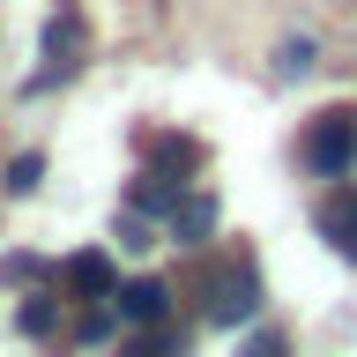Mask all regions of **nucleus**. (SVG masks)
Wrapping results in <instances>:
<instances>
[{
  "mask_svg": "<svg viewBox=\"0 0 357 357\" xmlns=\"http://www.w3.org/2000/svg\"><path fill=\"white\" fill-rule=\"evenodd\" d=\"M112 305H119V320H134V328H164V320H172V290L156 283V275H134V283L112 290Z\"/></svg>",
  "mask_w": 357,
  "mask_h": 357,
  "instance_id": "obj_3",
  "label": "nucleus"
},
{
  "mask_svg": "<svg viewBox=\"0 0 357 357\" xmlns=\"http://www.w3.org/2000/svg\"><path fill=\"white\" fill-rule=\"evenodd\" d=\"M0 275H8V283H45L52 268H45L38 253H8V261H0Z\"/></svg>",
  "mask_w": 357,
  "mask_h": 357,
  "instance_id": "obj_13",
  "label": "nucleus"
},
{
  "mask_svg": "<svg viewBox=\"0 0 357 357\" xmlns=\"http://www.w3.org/2000/svg\"><path fill=\"white\" fill-rule=\"evenodd\" d=\"M60 290H75L82 305H112V290H119V275H112V261L89 245V253H75V261L60 268Z\"/></svg>",
  "mask_w": 357,
  "mask_h": 357,
  "instance_id": "obj_4",
  "label": "nucleus"
},
{
  "mask_svg": "<svg viewBox=\"0 0 357 357\" xmlns=\"http://www.w3.org/2000/svg\"><path fill=\"white\" fill-rule=\"evenodd\" d=\"M208 320L216 328H231V320H253L261 312V268L253 261H223V268H208Z\"/></svg>",
  "mask_w": 357,
  "mask_h": 357,
  "instance_id": "obj_2",
  "label": "nucleus"
},
{
  "mask_svg": "<svg viewBox=\"0 0 357 357\" xmlns=\"http://www.w3.org/2000/svg\"><path fill=\"white\" fill-rule=\"evenodd\" d=\"M45 75H38V89L52 82V75H75V67H82V15H75V8H60V15L45 22Z\"/></svg>",
  "mask_w": 357,
  "mask_h": 357,
  "instance_id": "obj_5",
  "label": "nucleus"
},
{
  "mask_svg": "<svg viewBox=\"0 0 357 357\" xmlns=\"http://www.w3.org/2000/svg\"><path fill=\"white\" fill-rule=\"evenodd\" d=\"M238 357H290V342H283V335H275V328H261V335H253V342H245Z\"/></svg>",
  "mask_w": 357,
  "mask_h": 357,
  "instance_id": "obj_15",
  "label": "nucleus"
},
{
  "mask_svg": "<svg viewBox=\"0 0 357 357\" xmlns=\"http://www.w3.org/2000/svg\"><path fill=\"white\" fill-rule=\"evenodd\" d=\"M275 60H283V75H305V67H312V45H305V38H290Z\"/></svg>",
  "mask_w": 357,
  "mask_h": 357,
  "instance_id": "obj_16",
  "label": "nucleus"
},
{
  "mask_svg": "<svg viewBox=\"0 0 357 357\" xmlns=\"http://www.w3.org/2000/svg\"><path fill=\"white\" fill-rule=\"evenodd\" d=\"M357 164V112H320L305 127V172H320V178H342Z\"/></svg>",
  "mask_w": 357,
  "mask_h": 357,
  "instance_id": "obj_1",
  "label": "nucleus"
},
{
  "mask_svg": "<svg viewBox=\"0 0 357 357\" xmlns=\"http://www.w3.org/2000/svg\"><path fill=\"white\" fill-rule=\"evenodd\" d=\"M119 245H134V253H142V245H156V238H149V216H142V208H134V216H119Z\"/></svg>",
  "mask_w": 357,
  "mask_h": 357,
  "instance_id": "obj_14",
  "label": "nucleus"
},
{
  "mask_svg": "<svg viewBox=\"0 0 357 357\" xmlns=\"http://www.w3.org/2000/svg\"><path fill=\"white\" fill-rule=\"evenodd\" d=\"M38 178H45V156H38V149H22L15 164H8V194H38Z\"/></svg>",
  "mask_w": 357,
  "mask_h": 357,
  "instance_id": "obj_11",
  "label": "nucleus"
},
{
  "mask_svg": "<svg viewBox=\"0 0 357 357\" xmlns=\"http://www.w3.org/2000/svg\"><path fill=\"white\" fill-rule=\"evenodd\" d=\"M15 320H22V335H52V328H60V305H52V298H30Z\"/></svg>",
  "mask_w": 357,
  "mask_h": 357,
  "instance_id": "obj_12",
  "label": "nucleus"
},
{
  "mask_svg": "<svg viewBox=\"0 0 357 357\" xmlns=\"http://www.w3.org/2000/svg\"><path fill=\"white\" fill-rule=\"evenodd\" d=\"M216 231V201L208 194H178V208H172V245H201Z\"/></svg>",
  "mask_w": 357,
  "mask_h": 357,
  "instance_id": "obj_7",
  "label": "nucleus"
},
{
  "mask_svg": "<svg viewBox=\"0 0 357 357\" xmlns=\"http://www.w3.org/2000/svg\"><path fill=\"white\" fill-rule=\"evenodd\" d=\"M149 156H156V164H149V172H194V164H201V142H186V134H156V142H149Z\"/></svg>",
  "mask_w": 357,
  "mask_h": 357,
  "instance_id": "obj_9",
  "label": "nucleus"
},
{
  "mask_svg": "<svg viewBox=\"0 0 357 357\" xmlns=\"http://www.w3.org/2000/svg\"><path fill=\"white\" fill-rule=\"evenodd\" d=\"M178 194H186V178H172V172H142L134 178V208H142V216H172Z\"/></svg>",
  "mask_w": 357,
  "mask_h": 357,
  "instance_id": "obj_8",
  "label": "nucleus"
},
{
  "mask_svg": "<svg viewBox=\"0 0 357 357\" xmlns=\"http://www.w3.org/2000/svg\"><path fill=\"white\" fill-rule=\"evenodd\" d=\"M312 223H320V238H328L342 261H357V194H350V186L320 201V216H312Z\"/></svg>",
  "mask_w": 357,
  "mask_h": 357,
  "instance_id": "obj_6",
  "label": "nucleus"
},
{
  "mask_svg": "<svg viewBox=\"0 0 357 357\" xmlns=\"http://www.w3.org/2000/svg\"><path fill=\"white\" fill-rule=\"evenodd\" d=\"M105 335H112V312L97 305V312H89V320H82V342H105Z\"/></svg>",
  "mask_w": 357,
  "mask_h": 357,
  "instance_id": "obj_17",
  "label": "nucleus"
},
{
  "mask_svg": "<svg viewBox=\"0 0 357 357\" xmlns=\"http://www.w3.org/2000/svg\"><path fill=\"white\" fill-rule=\"evenodd\" d=\"M178 350H186L178 328H142L134 342H119V357H178Z\"/></svg>",
  "mask_w": 357,
  "mask_h": 357,
  "instance_id": "obj_10",
  "label": "nucleus"
}]
</instances>
